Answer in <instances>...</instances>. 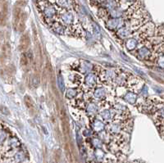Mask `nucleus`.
Instances as JSON below:
<instances>
[{
  "label": "nucleus",
  "instance_id": "nucleus-6",
  "mask_svg": "<svg viewBox=\"0 0 164 163\" xmlns=\"http://www.w3.org/2000/svg\"><path fill=\"white\" fill-rule=\"evenodd\" d=\"M31 84L34 87H37L40 85V80L37 76H33L32 80H31Z\"/></svg>",
  "mask_w": 164,
  "mask_h": 163
},
{
  "label": "nucleus",
  "instance_id": "nucleus-2",
  "mask_svg": "<svg viewBox=\"0 0 164 163\" xmlns=\"http://www.w3.org/2000/svg\"><path fill=\"white\" fill-rule=\"evenodd\" d=\"M22 9L19 7H16L13 10V26L15 29L18 28L19 23L22 18Z\"/></svg>",
  "mask_w": 164,
  "mask_h": 163
},
{
  "label": "nucleus",
  "instance_id": "nucleus-7",
  "mask_svg": "<svg viewBox=\"0 0 164 163\" xmlns=\"http://www.w3.org/2000/svg\"><path fill=\"white\" fill-rule=\"evenodd\" d=\"M0 112L6 116L10 115V112H9V110H8L6 107H4V106H0Z\"/></svg>",
  "mask_w": 164,
  "mask_h": 163
},
{
  "label": "nucleus",
  "instance_id": "nucleus-3",
  "mask_svg": "<svg viewBox=\"0 0 164 163\" xmlns=\"http://www.w3.org/2000/svg\"><path fill=\"white\" fill-rule=\"evenodd\" d=\"M8 16V3H5L3 5L1 12H0V25L3 26L5 23Z\"/></svg>",
  "mask_w": 164,
  "mask_h": 163
},
{
  "label": "nucleus",
  "instance_id": "nucleus-4",
  "mask_svg": "<svg viewBox=\"0 0 164 163\" xmlns=\"http://www.w3.org/2000/svg\"><path fill=\"white\" fill-rule=\"evenodd\" d=\"M20 62H21V66L22 67H26V66H28V64H29V58L27 57V54H22V57H21Z\"/></svg>",
  "mask_w": 164,
  "mask_h": 163
},
{
  "label": "nucleus",
  "instance_id": "nucleus-5",
  "mask_svg": "<svg viewBox=\"0 0 164 163\" xmlns=\"http://www.w3.org/2000/svg\"><path fill=\"white\" fill-rule=\"evenodd\" d=\"M25 102H26V105L28 108H32L34 107V102L31 99V98L28 95L25 97Z\"/></svg>",
  "mask_w": 164,
  "mask_h": 163
},
{
  "label": "nucleus",
  "instance_id": "nucleus-1",
  "mask_svg": "<svg viewBox=\"0 0 164 163\" xmlns=\"http://www.w3.org/2000/svg\"><path fill=\"white\" fill-rule=\"evenodd\" d=\"M30 37H29V34L26 33L22 35L21 40H20V45H19V50L20 51H26L28 49L29 46H30Z\"/></svg>",
  "mask_w": 164,
  "mask_h": 163
}]
</instances>
